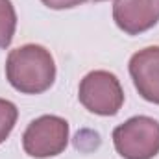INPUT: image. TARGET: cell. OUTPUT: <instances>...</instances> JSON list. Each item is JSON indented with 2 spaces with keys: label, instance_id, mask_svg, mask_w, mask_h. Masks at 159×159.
<instances>
[{
  "label": "cell",
  "instance_id": "277c9868",
  "mask_svg": "<svg viewBox=\"0 0 159 159\" xmlns=\"http://www.w3.org/2000/svg\"><path fill=\"white\" fill-rule=\"evenodd\" d=\"M69 144V122L57 115H43L32 120L22 135V148L30 157L59 156Z\"/></svg>",
  "mask_w": 159,
  "mask_h": 159
},
{
  "label": "cell",
  "instance_id": "5b68a950",
  "mask_svg": "<svg viewBox=\"0 0 159 159\" xmlns=\"http://www.w3.org/2000/svg\"><path fill=\"white\" fill-rule=\"evenodd\" d=\"M113 20L128 35L144 34L159 22V0H115Z\"/></svg>",
  "mask_w": 159,
  "mask_h": 159
},
{
  "label": "cell",
  "instance_id": "ba28073f",
  "mask_svg": "<svg viewBox=\"0 0 159 159\" xmlns=\"http://www.w3.org/2000/svg\"><path fill=\"white\" fill-rule=\"evenodd\" d=\"M19 119V109L13 102L0 98V144L9 137Z\"/></svg>",
  "mask_w": 159,
  "mask_h": 159
},
{
  "label": "cell",
  "instance_id": "7a4b0ae2",
  "mask_svg": "<svg viewBox=\"0 0 159 159\" xmlns=\"http://www.w3.org/2000/svg\"><path fill=\"white\" fill-rule=\"evenodd\" d=\"M113 144L124 159H154L159 154V122L146 115L131 117L113 129Z\"/></svg>",
  "mask_w": 159,
  "mask_h": 159
},
{
  "label": "cell",
  "instance_id": "3957f363",
  "mask_svg": "<svg viewBox=\"0 0 159 159\" xmlns=\"http://www.w3.org/2000/svg\"><path fill=\"white\" fill-rule=\"evenodd\" d=\"M80 104L94 115L113 117L124 104V89L120 80L109 70H93L85 74L78 89Z\"/></svg>",
  "mask_w": 159,
  "mask_h": 159
},
{
  "label": "cell",
  "instance_id": "52a82bcc",
  "mask_svg": "<svg viewBox=\"0 0 159 159\" xmlns=\"http://www.w3.org/2000/svg\"><path fill=\"white\" fill-rule=\"evenodd\" d=\"M17 30V13L11 0H0V48H7Z\"/></svg>",
  "mask_w": 159,
  "mask_h": 159
},
{
  "label": "cell",
  "instance_id": "6da1fadb",
  "mask_svg": "<svg viewBox=\"0 0 159 159\" xmlns=\"http://www.w3.org/2000/svg\"><path fill=\"white\" fill-rule=\"evenodd\" d=\"M6 78L22 94H41L56 81V61L41 44H22L6 59Z\"/></svg>",
  "mask_w": 159,
  "mask_h": 159
},
{
  "label": "cell",
  "instance_id": "30bf717a",
  "mask_svg": "<svg viewBox=\"0 0 159 159\" xmlns=\"http://www.w3.org/2000/svg\"><path fill=\"white\" fill-rule=\"evenodd\" d=\"M96 2H104V0H96Z\"/></svg>",
  "mask_w": 159,
  "mask_h": 159
},
{
  "label": "cell",
  "instance_id": "8992f818",
  "mask_svg": "<svg viewBox=\"0 0 159 159\" xmlns=\"http://www.w3.org/2000/svg\"><path fill=\"white\" fill-rule=\"evenodd\" d=\"M129 76L137 93L152 104H159V46H146L129 59Z\"/></svg>",
  "mask_w": 159,
  "mask_h": 159
},
{
  "label": "cell",
  "instance_id": "9c48e42d",
  "mask_svg": "<svg viewBox=\"0 0 159 159\" xmlns=\"http://www.w3.org/2000/svg\"><path fill=\"white\" fill-rule=\"evenodd\" d=\"M41 2L50 9H70V7L85 4L87 0H41Z\"/></svg>",
  "mask_w": 159,
  "mask_h": 159
}]
</instances>
